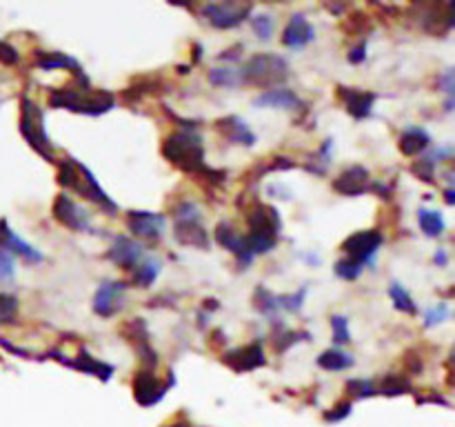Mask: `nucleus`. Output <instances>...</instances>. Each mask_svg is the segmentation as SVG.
<instances>
[{"label": "nucleus", "mask_w": 455, "mask_h": 427, "mask_svg": "<svg viewBox=\"0 0 455 427\" xmlns=\"http://www.w3.org/2000/svg\"><path fill=\"white\" fill-rule=\"evenodd\" d=\"M125 292H127L125 280H102L94 294V312L102 318H111L122 307Z\"/></svg>", "instance_id": "11"}, {"label": "nucleus", "mask_w": 455, "mask_h": 427, "mask_svg": "<svg viewBox=\"0 0 455 427\" xmlns=\"http://www.w3.org/2000/svg\"><path fill=\"white\" fill-rule=\"evenodd\" d=\"M20 134L31 145V149L41 154L45 161L58 163L56 147L45 129V111L38 107L29 96L20 98Z\"/></svg>", "instance_id": "5"}, {"label": "nucleus", "mask_w": 455, "mask_h": 427, "mask_svg": "<svg viewBox=\"0 0 455 427\" xmlns=\"http://www.w3.org/2000/svg\"><path fill=\"white\" fill-rule=\"evenodd\" d=\"M209 83L214 87H240L242 79H240V69H231V67H216L209 72Z\"/></svg>", "instance_id": "33"}, {"label": "nucleus", "mask_w": 455, "mask_h": 427, "mask_svg": "<svg viewBox=\"0 0 455 427\" xmlns=\"http://www.w3.org/2000/svg\"><path fill=\"white\" fill-rule=\"evenodd\" d=\"M176 385V377L172 374L164 383L155 379L153 370H140L134 379V396L142 407H151L155 403H160L164 394Z\"/></svg>", "instance_id": "7"}, {"label": "nucleus", "mask_w": 455, "mask_h": 427, "mask_svg": "<svg viewBox=\"0 0 455 427\" xmlns=\"http://www.w3.org/2000/svg\"><path fill=\"white\" fill-rule=\"evenodd\" d=\"M251 29L253 34L260 38V41H269L271 34H273V18L269 14H258L251 18Z\"/></svg>", "instance_id": "41"}, {"label": "nucleus", "mask_w": 455, "mask_h": 427, "mask_svg": "<svg viewBox=\"0 0 455 427\" xmlns=\"http://www.w3.org/2000/svg\"><path fill=\"white\" fill-rule=\"evenodd\" d=\"M58 183L62 187L78 191L80 196L89 198L91 203H96L107 214L118 212V205L107 196V191L100 187V183L96 180V176L91 174L89 167L78 163L76 158H62V163L58 165Z\"/></svg>", "instance_id": "3"}, {"label": "nucleus", "mask_w": 455, "mask_h": 427, "mask_svg": "<svg viewBox=\"0 0 455 427\" xmlns=\"http://www.w3.org/2000/svg\"><path fill=\"white\" fill-rule=\"evenodd\" d=\"M449 314H451V307H449V303H438V305H433V307H428L426 312H424V327L426 330H431V327H435V325H440V323H444L447 318H449Z\"/></svg>", "instance_id": "39"}, {"label": "nucleus", "mask_w": 455, "mask_h": 427, "mask_svg": "<svg viewBox=\"0 0 455 427\" xmlns=\"http://www.w3.org/2000/svg\"><path fill=\"white\" fill-rule=\"evenodd\" d=\"M242 49H244L242 45H236V47H231V49L223 51V54H220L218 58H220V60H231V62H233V60H238V58H240Z\"/></svg>", "instance_id": "48"}, {"label": "nucleus", "mask_w": 455, "mask_h": 427, "mask_svg": "<svg viewBox=\"0 0 455 427\" xmlns=\"http://www.w3.org/2000/svg\"><path fill=\"white\" fill-rule=\"evenodd\" d=\"M253 307L258 309L260 314H265V316H269L271 320H278V294H273L271 290H267V287H260L255 290V294H253Z\"/></svg>", "instance_id": "29"}, {"label": "nucleus", "mask_w": 455, "mask_h": 427, "mask_svg": "<svg viewBox=\"0 0 455 427\" xmlns=\"http://www.w3.org/2000/svg\"><path fill=\"white\" fill-rule=\"evenodd\" d=\"M127 227L134 236L138 238H149V240H158L164 236L167 229V218L162 214L155 212H142L134 210L127 214Z\"/></svg>", "instance_id": "12"}, {"label": "nucleus", "mask_w": 455, "mask_h": 427, "mask_svg": "<svg viewBox=\"0 0 455 427\" xmlns=\"http://www.w3.org/2000/svg\"><path fill=\"white\" fill-rule=\"evenodd\" d=\"M300 258H304V261L311 263V265H320V256L318 254H300Z\"/></svg>", "instance_id": "50"}, {"label": "nucleus", "mask_w": 455, "mask_h": 427, "mask_svg": "<svg viewBox=\"0 0 455 427\" xmlns=\"http://www.w3.org/2000/svg\"><path fill=\"white\" fill-rule=\"evenodd\" d=\"M382 243H384L382 231H378V229H364V231H358V234H354V236H349L342 243V252L346 254L344 258L354 261L356 265H360V267H373L375 256H378Z\"/></svg>", "instance_id": "6"}, {"label": "nucleus", "mask_w": 455, "mask_h": 427, "mask_svg": "<svg viewBox=\"0 0 455 427\" xmlns=\"http://www.w3.org/2000/svg\"><path fill=\"white\" fill-rule=\"evenodd\" d=\"M411 172L418 176L420 180H424V183H435V165L428 161L426 156H422L418 163H413Z\"/></svg>", "instance_id": "43"}, {"label": "nucleus", "mask_w": 455, "mask_h": 427, "mask_svg": "<svg viewBox=\"0 0 455 427\" xmlns=\"http://www.w3.org/2000/svg\"><path fill=\"white\" fill-rule=\"evenodd\" d=\"M346 60H349L351 65H360V62L367 60V41H364V38H362V41H360L356 47H351V49H349Z\"/></svg>", "instance_id": "46"}, {"label": "nucleus", "mask_w": 455, "mask_h": 427, "mask_svg": "<svg viewBox=\"0 0 455 427\" xmlns=\"http://www.w3.org/2000/svg\"><path fill=\"white\" fill-rule=\"evenodd\" d=\"M58 360L62 365H69V367L83 372V374H91V377H96V379L105 381V383L111 381V377H113V367L111 365L102 363V360H96L91 354H87L85 349L76 356V360H67V358H58Z\"/></svg>", "instance_id": "24"}, {"label": "nucleus", "mask_w": 455, "mask_h": 427, "mask_svg": "<svg viewBox=\"0 0 455 427\" xmlns=\"http://www.w3.org/2000/svg\"><path fill=\"white\" fill-rule=\"evenodd\" d=\"M354 365H356V358L346 352H342L340 347H331L318 356V367L327 370V372H344Z\"/></svg>", "instance_id": "26"}, {"label": "nucleus", "mask_w": 455, "mask_h": 427, "mask_svg": "<svg viewBox=\"0 0 455 427\" xmlns=\"http://www.w3.org/2000/svg\"><path fill=\"white\" fill-rule=\"evenodd\" d=\"M316 41V27L307 20L304 14H293L282 29V45L287 49H304L309 43Z\"/></svg>", "instance_id": "17"}, {"label": "nucleus", "mask_w": 455, "mask_h": 427, "mask_svg": "<svg viewBox=\"0 0 455 427\" xmlns=\"http://www.w3.org/2000/svg\"><path fill=\"white\" fill-rule=\"evenodd\" d=\"M346 390L354 398H369L378 394V387H375L373 381L367 379H349L346 381Z\"/></svg>", "instance_id": "38"}, {"label": "nucleus", "mask_w": 455, "mask_h": 427, "mask_svg": "<svg viewBox=\"0 0 455 427\" xmlns=\"http://www.w3.org/2000/svg\"><path fill=\"white\" fill-rule=\"evenodd\" d=\"M331 151H333V138H327L322 142L320 151L316 154L314 165H307V170L314 172V174H324L327 172V167L331 165Z\"/></svg>", "instance_id": "37"}, {"label": "nucleus", "mask_w": 455, "mask_h": 427, "mask_svg": "<svg viewBox=\"0 0 455 427\" xmlns=\"http://www.w3.org/2000/svg\"><path fill=\"white\" fill-rule=\"evenodd\" d=\"M273 323H276V325L280 327V330L276 332V341H273V347H276V352H280V354H284V352H287L289 347H293L295 343L309 341V339H311V334L304 332V330L293 332V330H287V327H284L282 323H278V320H273Z\"/></svg>", "instance_id": "30"}, {"label": "nucleus", "mask_w": 455, "mask_h": 427, "mask_svg": "<svg viewBox=\"0 0 455 427\" xmlns=\"http://www.w3.org/2000/svg\"><path fill=\"white\" fill-rule=\"evenodd\" d=\"M309 294V285H302L300 290L293 294H278V309L280 312H289V314H298L304 307Z\"/></svg>", "instance_id": "32"}, {"label": "nucleus", "mask_w": 455, "mask_h": 427, "mask_svg": "<svg viewBox=\"0 0 455 427\" xmlns=\"http://www.w3.org/2000/svg\"><path fill=\"white\" fill-rule=\"evenodd\" d=\"M388 296H391V301H393V307L398 309V312L402 314H418V305H415V301L411 299V294L402 287L400 283H391L388 285Z\"/></svg>", "instance_id": "31"}, {"label": "nucleus", "mask_w": 455, "mask_h": 427, "mask_svg": "<svg viewBox=\"0 0 455 427\" xmlns=\"http://www.w3.org/2000/svg\"><path fill=\"white\" fill-rule=\"evenodd\" d=\"M49 107L69 109L74 114L85 116H102L115 107V96L107 89H94L85 74L78 79V85L54 89L49 94Z\"/></svg>", "instance_id": "2"}, {"label": "nucleus", "mask_w": 455, "mask_h": 427, "mask_svg": "<svg viewBox=\"0 0 455 427\" xmlns=\"http://www.w3.org/2000/svg\"><path fill=\"white\" fill-rule=\"evenodd\" d=\"M160 269H162V263L158 261V258H153V256L142 258V261L134 269L132 280L138 285V287H151V285L155 283V278L160 276Z\"/></svg>", "instance_id": "27"}, {"label": "nucleus", "mask_w": 455, "mask_h": 427, "mask_svg": "<svg viewBox=\"0 0 455 427\" xmlns=\"http://www.w3.org/2000/svg\"><path fill=\"white\" fill-rule=\"evenodd\" d=\"M0 62L3 65H18L20 62V54H18V49L16 47H11L9 43L5 41H0Z\"/></svg>", "instance_id": "45"}, {"label": "nucleus", "mask_w": 455, "mask_h": 427, "mask_svg": "<svg viewBox=\"0 0 455 427\" xmlns=\"http://www.w3.org/2000/svg\"><path fill=\"white\" fill-rule=\"evenodd\" d=\"M174 238L180 245L198 250H209V234L202 227V218H191V221H174Z\"/></svg>", "instance_id": "20"}, {"label": "nucleus", "mask_w": 455, "mask_h": 427, "mask_svg": "<svg viewBox=\"0 0 455 427\" xmlns=\"http://www.w3.org/2000/svg\"><path fill=\"white\" fill-rule=\"evenodd\" d=\"M36 67L43 69V72H54V69L74 72L76 79L85 76L83 65L78 62L74 56L62 54V51H36Z\"/></svg>", "instance_id": "22"}, {"label": "nucleus", "mask_w": 455, "mask_h": 427, "mask_svg": "<svg viewBox=\"0 0 455 427\" xmlns=\"http://www.w3.org/2000/svg\"><path fill=\"white\" fill-rule=\"evenodd\" d=\"M431 147V136L422 127H409L400 136V151L405 156H418Z\"/></svg>", "instance_id": "25"}, {"label": "nucleus", "mask_w": 455, "mask_h": 427, "mask_svg": "<svg viewBox=\"0 0 455 427\" xmlns=\"http://www.w3.org/2000/svg\"><path fill=\"white\" fill-rule=\"evenodd\" d=\"M333 271H335V276L337 278H342V280H358L362 276V271L364 267L356 265L354 261H349V258H340L335 265H333Z\"/></svg>", "instance_id": "40"}, {"label": "nucleus", "mask_w": 455, "mask_h": 427, "mask_svg": "<svg viewBox=\"0 0 455 427\" xmlns=\"http://www.w3.org/2000/svg\"><path fill=\"white\" fill-rule=\"evenodd\" d=\"M433 263L438 265V267H447L449 265V254H447V250H438L435 254H433Z\"/></svg>", "instance_id": "49"}, {"label": "nucleus", "mask_w": 455, "mask_h": 427, "mask_svg": "<svg viewBox=\"0 0 455 427\" xmlns=\"http://www.w3.org/2000/svg\"><path fill=\"white\" fill-rule=\"evenodd\" d=\"M54 216L56 221L64 227H69L74 231H87L91 234L94 231V225H91V214L85 210L83 205H78L76 201H71L67 194H60L54 201Z\"/></svg>", "instance_id": "9"}, {"label": "nucleus", "mask_w": 455, "mask_h": 427, "mask_svg": "<svg viewBox=\"0 0 455 427\" xmlns=\"http://www.w3.org/2000/svg\"><path fill=\"white\" fill-rule=\"evenodd\" d=\"M225 363L233 370V372H253L258 367H265L267 365V356H265V349L260 341H253L244 347H236L231 352L225 354Z\"/></svg>", "instance_id": "14"}, {"label": "nucleus", "mask_w": 455, "mask_h": 427, "mask_svg": "<svg viewBox=\"0 0 455 427\" xmlns=\"http://www.w3.org/2000/svg\"><path fill=\"white\" fill-rule=\"evenodd\" d=\"M246 225H249V231L246 234H255V236H265V238H273L278 240L280 231H282V221L276 207L269 205H255L253 210L246 214Z\"/></svg>", "instance_id": "10"}, {"label": "nucleus", "mask_w": 455, "mask_h": 427, "mask_svg": "<svg viewBox=\"0 0 455 427\" xmlns=\"http://www.w3.org/2000/svg\"><path fill=\"white\" fill-rule=\"evenodd\" d=\"M220 134H225L227 140H231L233 145H242V147H253L255 145V134L251 132V127L246 125L240 116H227V118L218 121Z\"/></svg>", "instance_id": "23"}, {"label": "nucleus", "mask_w": 455, "mask_h": 427, "mask_svg": "<svg viewBox=\"0 0 455 427\" xmlns=\"http://www.w3.org/2000/svg\"><path fill=\"white\" fill-rule=\"evenodd\" d=\"M0 250L20 256L22 261H27L29 265H38L45 261V254L41 250H36L34 245L24 243L16 231L7 225V221H0Z\"/></svg>", "instance_id": "16"}, {"label": "nucleus", "mask_w": 455, "mask_h": 427, "mask_svg": "<svg viewBox=\"0 0 455 427\" xmlns=\"http://www.w3.org/2000/svg\"><path fill=\"white\" fill-rule=\"evenodd\" d=\"M337 96L344 102L346 114L354 116L356 121L371 118L373 105H375V100H378V94L364 92V89H356V87H337Z\"/></svg>", "instance_id": "15"}, {"label": "nucleus", "mask_w": 455, "mask_h": 427, "mask_svg": "<svg viewBox=\"0 0 455 427\" xmlns=\"http://www.w3.org/2000/svg\"><path fill=\"white\" fill-rule=\"evenodd\" d=\"M444 201H447V205H455V189H453V187H447Z\"/></svg>", "instance_id": "51"}, {"label": "nucleus", "mask_w": 455, "mask_h": 427, "mask_svg": "<svg viewBox=\"0 0 455 427\" xmlns=\"http://www.w3.org/2000/svg\"><path fill=\"white\" fill-rule=\"evenodd\" d=\"M240 79L242 85L276 89L289 79V62L278 54H255L242 65Z\"/></svg>", "instance_id": "4"}, {"label": "nucleus", "mask_w": 455, "mask_h": 427, "mask_svg": "<svg viewBox=\"0 0 455 427\" xmlns=\"http://www.w3.org/2000/svg\"><path fill=\"white\" fill-rule=\"evenodd\" d=\"M407 392H411V383L407 377H402V374H388V377H384L382 385L378 387V394H386V396H400Z\"/></svg>", "instance_id": "34"}, {"label": "nucleus", "mask_w": 455, "mask_h": 427, "mask_svg": "<svg viewBox=\"0 0 455 427\" xmlns=\"http://www.w3.org/2000/svg\"><path fill=\"white\" fill-rule=\"evenodd\" d=\"M351 414V400H344V403H337L331 412L324 414V421L327 423H340Z\"/></svg>", "instance_id": "44"}, {"label": "nucleus", "mask_w": 455, "mask_h": 427, "mask_svg": "<svg viewBox=\"0 0 455 427\" xmlns=\"http://www.w3.org/2000/svg\"><path fill=\"white\" fill-rule=\"evenodd\" d=\"M20 303L14 294H0V325H9L18 318Z\"/></svg>", "instance_id": "35"}, {"label": "nucleus", "mask_w": 455, "mask_h": 427, "mask_svg": "<svg viewBox=\"0 0 455 427\" xmlns=\"http://www.w3.org/2000/svg\"><path fill=\"white\" fill-rule=\"evenodd\" d=\"M251 5H236V3H209L202 7V16L209 20L216 29H233L246 20L251 14Z\"/></svg>", "instance_id": "8"}, {"label": "nucleus", "mask_w": 455, "mask_h": 427, "mask_svg": "<svg viewBox=\"0 0 455 427\" xmlns=\"http://www.w3.org/2000/svg\"><path fill=\"white\" fill-rule=\"evenodd\" d=\"M216 243L220 245V248H225L229 250L233 256L238 258V265L244 269V267H249L253 263V256L246 252V245H244V236L238 234L236 229H233L229 223H220L216 227Z\"/></svg>", "instance_id": "21"}, {"label": "nucleus", "mask_w": 455, "mask_h": 427, "mask_svg": "<svg viewBox=\"0 0 455 427\" xmlns=\"http://www.w3.org/2000/svg\"><path fill=\"white\" fill-rule=\"evenodd\" d=\"M162 156L176 165L178 170L187 174H198L206 178H225V172H211L204 161V145L202 136L196 132V127H182L172 136H167L162 145Z\"/></svg>", "instance_id": "1"}, {"label": "nucleus", "mask_w": 455, "mask_h": 427, "mask_svg": "<svg viewBox=\"0 0 455 427\" xmlns=\"http://www.w3.org/2000/svg\"><path fill=\"white\" fill-rule=\"evenodd\" d=\"M331 332H333V343L337 347L351 343V332H349V318L342 314L331 316Z\"/></svg>", "instance_id": "36"}, {"label": "nucleus", "mask_w": 455, "mask_h": 427, "mask_svg": "<svg viewBox=\"0 0 455 427\" xmlns=\"http://www.w3.org/2000/svg\"><path fill=\"white\" fill-rule=\"evenodd\" d=\"M371 187V174L367 167L354 165L344 170L340 176L333 180V189L342 196H362Z\"/></svg>", "instance_id": "18"}, {"label": "nucleus", "mask_w": 455, "mask_h": 427, "mask_svg": "<svg viewBox=\"0 0 455 427\" xmlns=\"http://www.w3.org/2000/svg\"><path fill=\"white\" fill-rule=\"evenodd\" d=\"M418 223H420V229L424 231V236H428V238H438V236L444 234V229H447L444 216L435 210H426V207H420Z\"/></svg>", "instance_id": "28"}, {"label": "nucleus", "mask_w": 455, "mask_h": 427, "mask_svg": "<svg viewBox=\"0 0 455 427\" xmlns=\"http://www.w3.org/2000/svg\"><path fill=\"white\" fill-rule=\"evenodd\" d=\"M107 258L120 269H136V265L145 258V248L132 236H115L111 248L107 250Z\"/></svg>", "instance_id": "13"}, {"label": "nucleus", "mask_w": 455, "mask_h": 427, "mask_svg": "<svg viewBox=\"0 0 455 427\" xmlns=\"http://www.w3.org/2000/svg\"><path fill=\"white\" fill-rule=\"evenodd\" d=\"M438 85H442V89H444V94L447 98H453V89H455V81H453V69H447L444 74L438 79Z\"/></svg>", "instance_id": "47"}, {"label": "nucleus", "mask_w": 455, "mask_h": 427, "mask_svg": "<svg viewBox=\"0 0 455 427\" xmlns=\"http://www.w3.org/2000/svg\"><path fill=\"white\" fill-rule=\"evenodd\" d=\"M253 107H265V109H304L302 98L298 96L293 89L287 87H276V89H265L262 94L253 98Z\"/></svg>", "instance_id": "19"}, {"label": "nucleus", "mask_w": 455, "mask_h": 427, "mask_svg": "<svg viewBox=\"0 0 455 427\" xmlns=\"http://www.w3.org/2000/svg\"><path fill=\"white\" fill-rule=\"evenodd\" d=\"M16 276V256L0 250V283H9Z\"/></svg>", "instance_id": "42"}]
</instances>
